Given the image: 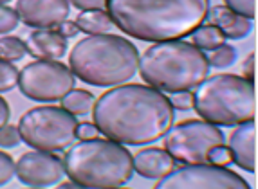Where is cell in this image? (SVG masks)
<instances>
[{"label":"cell","instance_id":"cell-6","mask_svg":"<svg viewBox=\"0 0 258 189\" xmlns=\"http://www.w3.org/2000/svg\"><path fill=\"white\" fill-rule=\"evenodd\" d=\"M194 108L204 121L217 126H238L256 114L253 81L233 74L206 77L194 94Z\"/></svg>","mask_w":258,"mask_h":189},{"label":"cell","instance_id":"cell-13","mask_svg":"<svg viewBox=\"0 0 258 189\" xmlns=\"http://www.w3.org/2000/svg\"><path fill=\"white\" fill-rule=\"evenodd\" d=\"M229 151L233 162L244 171H256V123L249 119L237 126L229 137Z\"/></svg>","mask_w":258,"mask_h":189},{"label":"cell","instance_id":"cell-7","mask_svg":"<svg viewBox=\"0 0 258 189\" xmlns=\"http://www.w3.org/2000/svg\"><path fill=\"white\" fill-rule=\"evenodd\" d=\"M76 116L58 107L33 108L24 114L18 123L22 141L35 150L52 153L67 150L76 141Z\"/></svg>","mask_w":258,"mask_h":189},{"label":"cell","instance_id":"cell-12","mask_svg":"<svg viewBox=\"0 0 258 189\" xmlns=\"http://www.w3.org/2000/svg\"><path fill=\"white\" fill-rule=\"evenodd\" d=\"M17 13L20 20L36 29H52L67 20L71 13L69 0H18Z\"/></svg>","mask_w":258,"mask_h":189},{"label":"cell","instance_id":"cell-11","mask_svg":"<svg viewBox=\"0 0 258 189\" xmlns=\"http://www.w3.org/2000/svg\"><path fill=\"white\" fill-rule=\"evenodd\" d=\"M15 175L22 184L33 187L56 185L65 176L63 159L52 151H27L15 164Z\"/></svg>","mask_w":258,"mask_h":189},{"label":"cell","instance_id":"cell-23","mask_svg":"<svg viewBox=\"0 0 258 189\" xmlns=\"http://www.w3.org/2000/svg\"><path fill=\"white\" fill-rule=\"evenodd\" d=\"M18 22H20V17H18L17 9L0 6V35H8L15 31L18 27Z\"/></svg>","mask_w":258,"mask_h":189},{"label":"cell","instance_id":"cell-22","mask_svg":"<svg viewBox=\"0 0 258 189\" xmlns=\"http://www.w3.org/2000/svg\"><path fill=\"white\" fill-rule=\"evenodd\" d=\"M18 77H20V70L15 67V63L0 60V94L13 90L18 85Z\"/></svg>","mask_w":258,"mask_h":189},{"label":"cell","instance_id":"cell-8","mask_svg":"<svg viewBox=\"0 0 258 189\" xmlns=\"http://www.w3.org/2000/svg\"><path fill=\"white\" fill-rule=\"evenodd\" d=\"M220 144H224L222 130L204 119L172 125L164 135V150L181 164H208L210 151Z\"/></svg>","mask_w":258,"mask_h":189},{"label":"cell","instance_id":"cell-15","mask_svg":"<svg viewBox=\"0 0 258 189\" xmlns=\"http://www.w3.org/2000/svg\"><path fill=\"white\" fill-rule=\"evenodd\" d=\"M175 168V160L166 150L159 148H145L134 155V171L145 178H163Z\"/></svg>","mask_w":258,"mask_h":189},{"label":"cell","instance_id":"cell-28","mask_svg":"<svg viewBox=\"0 0 258 189\" xmlns=\"http://www.w3.org/2000/svg\"><path fill=\"white\" fill-rule=\"evenodd\" d=\"M170 103H172L173 110H191L194 108V94L191 90H184V92H173V96L170 98Z\"/></svg>","mask_w":258,"mask_h":189},{"label":"cell","instance_id":"cell-26","mask_svg":"<svg viewBox=\"0 0 258 189\" xmlns=\"http://www.w3.org/2000/svg\"><path fill=\"white\" fill-rule=\"evenodd\" d=\"M231 162H233L231 151H229L228 146H224V144L213 148V150L210 151V155H208V164H215V166H222V168H226V166L231 164Z\"/></svg>","mask_w":258,"mask_h":189},{"label":"cell","instance_id":"cell-21","mask_svg":"<svg viewBox=\"0 0 258 189\" xmlns=\"http://www.w3.org/2000/svg\"><path fill=\"white\" fill-rule=\"evenodd\" d=\"M235 60H237V49L233 45H226V43H222L215 51H211V56L208 58L210 65L215 69H228L235 63Z\"/></svg>","mask_w":258,"mask_h":189},{"label":"cell","instance_id":"cell-32","mask_svg":"<svg viewBox=\"0 0 258 189\" xmlns=\"http://www.w3.org/2000/svg\"><path fill=\"white\" fill-rule=\"evenodd\" d=\"M254 58H256V54L251 52L249 56H247V60L244 61V65H242V69H244V77L245 79H249V81L254 79V63H256Z\"/></svg>","mask_w":258,"mask_h":189},{"label":"cell","instance_id":"cell-18","mask_svg":"<svg viewBox=\"0 0 258 189\" xmlns=\"http://www.w3.org/2000/svg\"><path fill=\"white\" fill-rule=\"evenodd\" d=\"M191 43L201 51H215L222 43H226V36L213 24H203L191 33Z\"/></svg>","mask_w":258,"mask_h":189},{"label":"cell","instance_id":"cell-4","mask_svg":"<svg viewBox=\"0 0 258 189\" xmlns=\"http://www.w3.org/2000/svg\"><path fill=\"white\" fill-rule=\"evenodd\" d=\"M143 81L161 92H184L197 88L208 77L210 61L204 51L182 40L155 42L139 56Z\"/></svg>","mask_w":258,"mask_h":189},{"label":"cell","instance_id":"cell-20","mask_svg":"<svg viewBox=\"0 0 258 189\" xmlns=\"http://www.w3.org/2000/svg\"><path fill=\"white\" fill-rule=\"evenodd\" d=\"M27 54V45L18 36H2L0 38V60L15 61L22 60Z\"/></svg>","mask_w":258,"mask_h":189},{"label":"cell","instance_id":"cell-30","mask_svg":"<svg viewBox=\"0 0 258 189\" xmlns=\"http://www.w3.org/2000/svg\"><path fill=\"white\" fill-rule=\"evenodd\" d=\"M52 29L56 31V33H60L61 36H63L65 40L69 38H74V36L80 33V27L76 26V22H71V20H63L60 22L56 27H52Z\"/></svg>","mask_w":258,"mask_h":189},{"label":"cell","instance_id":"cell-34","mask_svg":"<svg viewBox=\"0 0 258 189\" xmlns=\"http://www.w3.org/2000/svg\"><path fill=\"white\" fill-rule=\"evenodd\" d=\"M8 2H11V0H0V6H6Z\"/></svg>","mask_w":258,"mask_h":189},{"label":"cell","instance_id":"cell-3","mask_svg":"<svg viewBox=\"0 0 258 189\" xmlns=\"http://www.w3.org/2000/svg\"><path fill=\"white\" fill-rule=\"evenodd\" d=\"M139 67V52L130 40L117 35H91L69 54V69L87 85L116 86L130 81Z\"/></svg>","mask_w":258,"mask_h":189},{"label":"cell","instance_id":"cell-19","mask_svg":"<svg viewBox=\"0 0 258 189\" xmlns=\"http://www.w3.org/2000/svg\"><path fill=\"white\" fill-rule=\"evenodd\" d=\"M94 103H96V99L91 92L76 90V88H73L69 94L61 98V105H63V108L76 117H83L89 112H92Z\"/></svg>","mask_w":258,"mask_h":189},{"label":"cell","instance_id":"cell-25","mask_svg":"<svg viewBox=\"0 0 258 189\" xmlns=\"http://www.w3.org/2000/svg\"><path fill=\"white\" fill-rule=\"evenodd\" d=\"M22 142L18 126L6 125L0 128V148H15Z\"/></svg>","mask_w":258,"mask_h":189},{"label":"cell","instance_id":"cell-2","mask_svg":"<svg viewBox=\"0 0 258 189\" xmlns=\"http://www.w3.org/2000/svg\"><path fill=\"white\" fill-rule=\"evenodd\" d=\"M116 27L143 42L182 40L203 26L210 0H107Z\"/></svg>","mask_w":258,"mask_h":189},{"label":"cell","instance_id":"cell-16","mask_svg":"<svg viewBox=\"0 0 258 189\" xmlns=\"http://www.w3.org/2000/svg\"><path fill=\"white\" fill-rule=\"evenodd\" d=\"M208 20L215 27H219L226 38L242 40L251 33V20L235 13L228 6H215L208 11Z\"/></svg>","mask_w":258,"mask_h":189},{"label":"cell","instance_id":"cell-29","mask_svg":"<svg viewBox=\"0 0 258 189\" xmlns=\"http://www.w3.org/2000/svg\"><path fill=\"white\" fill-rule=\"evenodd\" d=\"M96 137H99V130L94 123H78L76 139L87 141V139H96Z\"/></svg>","mask_w":258,"mask_h":189},{"label":"cell","instance_id":"cell-24","mask_svg":"<svg viewBox=\"0 0 258 189\" xmlns=\"http://www.w3.org/2000/svg\"><path fill=\"white\" fill-rule=\"evenodd\" d=\"M224 2L235 13L249 18V20H253L256 17V0H224Z\"/></svg>","mask_w":258,"mask_h":189},{"label":"cell","instance_id":"cell-5","mask_svg":"<svg viewBox=\"0 0 258 189\" xmlns=\"http://www.w3.org/2000/svg\"><path fill=\"white\" fill-rule=\"evenodd\" d=\"M65 175L82 187H119L134 175V157L112 139H87L71 144L63 157Z\"/></svg>","mask_w":258,"mask_h":189},{"label":"cell","instance_id":"cell-14","mask_svg":"<svg viewBox=\"0 0 258 189\" xmlns=\"http://www.w3.org/2000/svg\"><path fill=\"white\" fill-rule=\"evenodd\" d=\"M27 52L36 60L58 61L67 52V40L54 29L33 31L26 42Z\"/></svg>","mask_w":258,"mask_h":189},{"label":"cell","instance_id":"cell-9","mask_svg":"<svg viewBox=\"0 0 258 189\" xmlns=\"http://www.w3.org/2000/svg\"><path fill=\"white\" fill-rule=\"evenodd\" d=\"M18 86L26 98L51 103L76 88V76L67 65L60 61L38 60L20 70Z\"/></svg>","mask_w":258,"mask_h":189},{"label":"cell","instance_id":"cell-31","mask_svg":"<svg viewBox=\"0 0 258 189\" xmlns=\"http://www.w3.org/2000/svg\"><path fill=\"white\" fill-rule=\"evenodd\" d=\"M69 4L82 11H91V9H103L107 6V0H69Z\"/></svg>","mask_w":258,"mask_h":189},{"label":"cell","instance_id":"cell-1","mask_svg":"<svg viewBox=\"0 0 258 189\" xmlns=\"http://www.w3.org/2000/svg\"><path fill=\"white\" fill-rule=\"evenodd\" d=\"M94 125L107 139L125 146H145L159 141L173 125V107L150 85H116L92 107Z\"/></svg>","mask_w":258,"mask_h":189},{"label":"cell","instance_id":"cell-27","mask_svg":"<svg viewBox=\"0 0 258 189\" xmlns=\"http://www.w3.org/2000/svg\"><path fill=\"white\" fill-rule=\"evenodd\" d=\"M15 176V160L11 155L0 151V185H6Z\"/></svg>","mask_w":258,"mask_h":189},{"label":"cell","instance_id":"cell-33","mask_svg":"<svg viewBox=\"0 0 258 189\" xmlns=\"http://www.w3.org/2000/svg\"><path fill=\"white\" fill-rule=\"evenodd\" d=\"M9 116H11V110H9V105L4 98H0V128L8 125Z\"/></svg>","mask_w":258,"mask_h":189},{"label":"cell","instance_id":"cell-17","mask_svg":"<svg viewBox=\"0 0 258 189\" xmlns=\"http://www.w3.org/2000/svg\"><path fill=\"white\" fill-rule=\"evenodd\" d=\"M76 26L80 27V33L85 35H114L117 31L110 15L103 9L82 11L76 17Z\"/></svg>","mask_w":258,"mask_h":189},{"label":"cell","instance_id":"cell-10","mask_svg":"<svg viewBox=\"0 0 258 189\" xmlns=\"http://www.w3.org/2000/svg\"><path fill=\"white\" fill-rule=\"evenodd\" d=\"M157 189H249V184L235 171L215 164H184L164 175Z\"/></svg>","mask_w":258,"mask_h":189}]
</instances>
